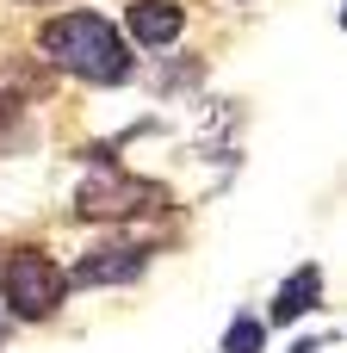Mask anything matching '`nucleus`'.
<instances>
[{
  "label": "nucleus",
  "instance_id": "nucleus-3",
  "mask_svg": "<svg viewBox=\"0 0 347 353\" xmlns=\"http://www.w3.org/2000/svg\"><path fill=\"white\" fill-rule=\"evenodd\" d=\"M161 199H168V186L118 168V161H99L81 180V192H75V217H87V223H124V217H137V211H149Z\"/></svg>",
  "mask_w": 347,
  "mask_h": 353
},
{
  "label": "nucleus",
  "instance_id": "nucleus-2",
  "mask_svg": "<svg viewBox=\"0 0 347 353\" xmlns=\"http://www.w3.org/2000/svg\"><path fill=\"white\" fill-rule=\"evenodd\" d=\"M0 304H6V316H19V323H50V316L68 304V273L56 267L50 248H6Z\"/></svg>",
  "mask_w": 347,
  "mask_h": 353
},
{
  "label": "nucleus",
  "instance_id": "nucleus-4",
  "mask_svg": "<svg viewBox=\"0 0 347 353\" xmlns=\"http://www.w3.org/2000/svg\"><path fill=\"white\" fill-rule=\"evenodd\" d=\"M143 273H149V248H143V242H99V248H87V254L68 267V285L99 292V285H130V279H143Z\"/></svg>",
  "mask_w": 347,
  "mask_h": 353
},
{
  "label": "nucleus",
  "instance_id": "nucleus-5",
  "mask_svg": "<svg viewBox=\"0 0 347 353\" xmlns=\"http://www.w3.org/2000/svg\"><path fill=\"white\" fill-rule=\"evenodd\" d=\"M124 31H130V43H143V50H168V43L186 31V6H180V0H130V6H124Z\"/></svg>",
  "mask_w": 347,
  "mask_h": 353
},
{
  "label": "nucleus",
  "instance_id": "nucleus-9",
  "mask_svg": "<svg viewBox=\"0 0 347 353\" xmlns=\"http://www.w3.org/2000/svg\"><path fill=\"white\" fill-rule=\"evenodd\" d=\"M6 323H12V316H6V304H0V341H6Z\"/></svg>",
  "mask_w": 347,
  "mask_h": 353
},
{
  "label": "nucleus",
  "instance_id": "nucleus-1",
  "mask_svg": "<svg viewBox=\"0 0 347 353\" xmlns=\"http://www.w3.org/2000/svg\"><path fill=\"white\" fill-rule=\"evenodd\" d=\"M37 50H43V62H56L62 74L93 81V87H118V81H130V50H124L118 25L99 19V12H62V19H43Z\"/></svg>",
  "mask_w": 347,
  "mask_h": 353
},
{
  "label": "nucleus",
  "instance_id": "nucleus-10",
  "mask_svg": "<svg viewBox=\"0 0 347 353\" xmlns=\"http://www.w3.org/2000/svg\"><path fill=\"white\" fill-rule=\"evenodd\" d=\"M31 6H43V0H31Z\"/></svg>",
  "mask_w": 347,
  "mask_h": 353
},
{
  "label": "nucleus",
  "instance_id": "nucleus-8",
  "mask_svg": "<svg viewBox=\"0 0 347 353\" xmlns=\"http://www.w3.org/2000/svg\"><path fill=\"white\" fill-rule=\"evenodd\" d=\"M261 341H267V323L261 316H236L224 329V353H261Z\"/></svg>",
  "mask_w": 347,
  "mask_h": 353
},
{
  "label": "nucleus",
  "instance_id": "nucleus-7",
  "mask_svg": "<svg viewBox=\"0 0 347 353\" xmlns=\"http://www.w3.org/2000/svg\"><path fill=\"white\" fill-rule=\"evenodd\" d=\"M25 137H31V118H25V99L0 93V155H12V149H19Z\"/></svg>",
  "mask_w": 347,
  "mask_h": 353
},
{
  "label": "nucleus",
  "instance_id": "nucleus-6",
  "mask_svg": "<svg viewBox=\"0 0 347 353\" xmlns=\"http://www.w3.org/2000/svg\"><path fill=\"white\" fill-rule=\"evenodd\" d=\"M310 310H323V267H317V261H304V267L279 285V298H273V310H267V316H273L279 329H292V323H298V316H310Z\"/></svg>",
  "mask_w": 347,
  "mask_h": 353
}]
</instances>
